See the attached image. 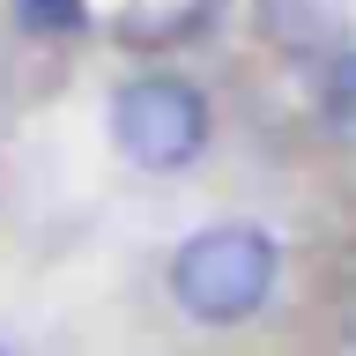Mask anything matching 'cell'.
<instances>
[{"label": "cell", "mask_w": 356, "mask_h": 356, "mask_svg": "<svg viewBox=\"0 0 356 356\" xmlns=\"http://www.w3.org/2000/svg\"><path fill=\"white\" fill-rule=\"evenodd\" d=\"M275 267H282V252H275V238L260 222H208L171 252L163 289L200 327H245L275 297Z\"/></svg>", "instance_id": "cell-1"}, {"label": "cell", "mask_w": 356, "mask_h": 356, "mask_svg": "<svg viewBox=\"0 0 356 356\" xmlns=\"http://www.w3.org/2000/svg\"><path fill=\"white\" fill-rule=\"evenodd\" d=\"M208 97L186 74H134L111 89V141L134 171H186L208 149Z\"/></svg>", "instance_id": "cell-2"}, {"label": "cell", "mask_w": 356, "mask_h": 356, "mask_svg": "<svg viewBox=\"0 0 356 356\" xmlns=\"http://www.w3.org/2000/svg\"><path fill=\"white\" fill-rule=\"evenodd\" d=\"M260 38L289 60H334L341 52V8L334 0H260Z\"/></svg>", "instance_id": "cell-3"}, {"label": "cell", "mask_w": 356, "mask_h": 356, "mask_svg": "<svg viewBox=\"0 0 356 356\" xmlns=\"http://www.w3.org/2000/svg\"><path fill=\"white\" fill-rule=\"evenodd\" d=\"M319 119H327V134L341 149H356V44H341L327 60V74H319Z\"/></svg>", "instance_id": "cell-4"}, {"label": "cell", "mask_w": 356, "mask_h": 356, "mask_svg": "<svg viewBox=\"0 0 356 356\" xmlns=\"http://www.w3.org/2000/svg\"><path fill=\"white\" fill-rule=\"evenodd\" d=\"M22 30H38V38H60V30H82L89 0H15Z\"/></svg>", "instance_id": "cell-5"}, {"label": "cell", "mask_w": 356, "mask_h": 356, "mask_svg": "<svg viewBox=\"0 0 356 356\" xmlns=\"http://www.w3.org/2000/svg\"><path fill=\"white\" fill-rule=\"evenodd\" d=\"M0 356H8V349H0Z\"/></svg>", "instance_id": "cell-6"}]
</instances>
